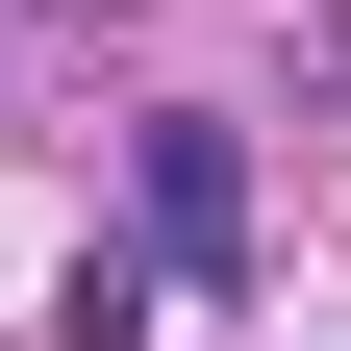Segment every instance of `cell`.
Returning a JSON list of instances; mask_svg holds the SVG:
<instances>
[{"instance_id":"obj_2","label":"cell","mask_w":351,"mask_h":351,"mask_svg":"<svg viewBox=\"0 0 351 351\" xmlns=\"http://www.w3.org/2000/svg\"><path fill=\"white\" fill-rule=\"evenodd\" d=\"M51 351H151V251H75V301H51Z\"/></svg>"},{"instance_id":"obj_1","label":"cell","mask_w":351,"mask_h":351,"mask_svg":"<svg viewBox=\"0 0 351 351\" xmlns=\"http://www.w3.org/2000/svg\"><path fill=\"white\" fill-rule=\"evenodd\" d=\"M125 201H151V276H201V301L251 276V125H201V101H176L151 151H125Z\"/></svg>"}]
</instances>
